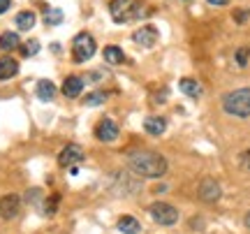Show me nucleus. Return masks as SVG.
<instances>
[{
	"instance_id": "f257e3e1",
	"label": "nucleus",
	"mask_w": 250,
	"mask_h": 234,
	"mask_svg": "<svg viewBox=\"0 0 250 234\" xmlns=\"http://www.w3.org/2000/svg\"><path fill=\"white\" fill-rule=\"evenodd\" d=\"M127 167L137 176L160 179L162 174L167 171V160L160 153H153V151H132L127 155Z\"/></svg>"
},
{
	"instance_id": "f03ea898",
	"label": "nucleus",
	"mask_w": 250,
	"mask_h": 234,
	"mask_svg": "<svg viewBox=\"0 0 250 234\" xmlns=\"http://www.w3.org/2000/svg\"><path fill=\"white\" fill-rule=\"evenodd\" d=\"M223 109L229 114V116L250 118V88L229 90V93L223 98Z\"/></svg>"
},
{
	"instance_id": "7ed1b4c3",
	"label": "nucleus",
	"mask_w": 250,
	"mask_h": 234,
	"mask_svg": "<svg viewBox=\"0 0 250 234\" xmlns=\"http://www.w3.org/2000/svg\"><path fill=\"white\" fill-rule=\"evenodd\" d=\"M95 40L90 33H79V35L74 37V42H72V56H74V63H86L90 61L93 56H95Z\"/></svg>"
},
{
	"instance_id": "20e7f679",
	"label": "nucleus",
	"mask_w": 250,
	"mask_h": 234,
	"mask_svg": "<svg viewBox=\"0 0 250 234\" xmlns=\"http://www.w3.org/2000/svg\"><path fill=\"white\" fill-rule=\"evenodd\" d=\"M109 12L116 23H127V21H134L139 17V7L134 5V0H111Z\"/></svg>"
},
{
	"instance_id": "39448f33",
	"label": "nucleus",
	"mask_w": 250,
	"mask_h": 234,
	"mask_svg": "<svg viewBox=\"0 0 250 234\" xmlns=\"http://www.w3.org/2000/svg\"><path fill=\"white\" fill-rule=\"evenodd\" d=\"M148 211H151V218L158 225L171 227L179 223V211H176V207H171L167 202H155V204H151Z\"/></svg>"
},
{
	"instance_id": "423d86ee",
	"label": "nucleus",
	"mask_w": 250,
	"mask_h": 234,
	"mask_svg": "<svg viewBox=\"0 0 250 234\" xmlns=\"http://www.w3.org/2000/svg\"><path fill=\"white\" fill-rule=\"evenodd\" d=\"M118 123L116 121H111V118H102L98 123V128H95V137H98L100 142H104V144H109V142H116L118 139Z\"/></svg>"
},
{
	"instance_id": "0eeeda50",
	"label": "nucleus",
	"mask_w": 250,
	"mask_h": 234,
	"mask_svg": "<svg viewBox=\"0 0 250 234\" xmlns=\"http://www.w3.org/2000/svg\"><path fill=\"white\" fill-rule=\"evenodd\" d=\"M158 37H160V33H158V28H155V26H142L139 30H134L132 40H134V44L151 49V46H155Z\"/></svg>"
},
{
	"instance_id": "6e6552de",
	"label": "nucleus",
	"mask_w": 250,
	"mask_h": 234,
	"mask_svg": "<svg viewBox=\"0 0 250 234\" xmlns=\"http://www.w3.org/2000/svg\"><path fill=\"white\" fill-rule=\"evenodd\" d=\"M81 160H83V151L77 144H67L58 155V165L61 167H72V165H77Z\"/></svg>"
},
{
	"instance_id": "1a4fd4ad",
	"label": "nucleus",
	"mask_w": 250,
	"mask_h": 234,
	"mask_svg": "<svg viewBox=\"0 0 250 234\" xmlns=\"http://www.w3.org/2000/svg\"><path fill=\"white\" fill-rule=\"evenodd\" d=\"M19 209H21V197L19 195H5L0 199V216L5 220H12L19 213Z\"/></svg>"
},
{
	"instance_id": "9d476101",
	"label": "nucleus",
	"mask_w": 250,
	"mask_h": 234,
	"mask_svg": "<svg viewBox=\"0 0 250 234\" xmlns=\"http://www.w3.org/2000/svg\"><path fill=\"white\" fill-rule=\"evenodd\" d=\"M220 195H223V190H220V183L215 179L202 181V186H199V197L204 199V202H218Z\"/></svg>"
},
{
	"instance_id": "9b49d317",
	"label": "nucleus",
	"mask_w": 250,
	"mask_h": 234,
	"mask_svg": "<svg viewBox=\"0 0 250 234\" xmlns=\"http://www.w3.org/2000/svg\"><path fill=\"white\" fill-rule=\"evenodd\" d=\"M17 74H19V63L14 58H9V56H2V58H0V81L12 79V77H17Z\"/></svg>"
},
{
	"instance_id": "f8f14e48",
	"label": "nucleus",
	"mask_w": 250,
	"mask_h": 234,
	"mask_svg": "<svg viewBox=\"0 0 250 234\" xmlns=\"http://www.w3.org/2000/svg\"><path fill=\"white\" fill-rule=\"evenodd\" d=\"M144 130H146L148 135L158 137V135H162V132L167 130V121L160 118V116H148L146 121H144Z\"/></svg>"
},
{
	"instance_id": "ddd939ff",
	"label": "nucleus",
	"mask_w": 250,
	"mask_h": 234,
	"mask_svg": "<svg viewBox=\"0 0 250 234\" xmlns=\"http://www.w3.org/2000/svg\"><path fill=\"white\" fill-rule=\"evenodd\" d=\"M81 90H83V79H81V77H67L65 84H62L65 98H79Z\"/></svg>"
},
{
	"instance_id": "4468645a",
	"label": "nucleus",
	"mask_w": 250,
	"mask_h": 234,
	"mask_svg": "<svg viewBox=\"0 0 250 234\" xmlns=\"http://www.w3.org/2000/svg\"><path fill=\"white\" fill-rule=\"evenodd\" d=\"M37 98L42 100V102H51V100L56 98L54 81H49V79H42V81H40V84H37Z\"/></svg>"
},
{
	"instance_id": "2eb2a0df",
	"label": "nucleus",
	"mask_w": 250,
	"mask_h": 234,
	"mask_svg": "<svg viewBox=\"0 0 250 234\" xmlns=\"http://www.w3.org/2000/svg\"><path fill=\"white\" fill-rule=\"evenodd\" d=\"M118 230L123 234H139L142 225H139V220L134 216H121L118 218Z\"/></svg>"
},
{
	"instance_id": "dca6fc26",
	"label": "nucleus",
	"mask_w": 250,
	"mask_h": 234,
	"mask_svg": "<svg viewBox=\"0 0 250 234\" xmlns=\"http://www.w3.org/2000/svg\"><path fill=\"white\" fill-rule=\"evenodd\" d=\"M179 88L181 93H186L188 98H199L202 95V84H197L195 79H181Z\"/></svg>"
},
{
	"instance_id": "f3484780",
	"label": "nucleus",
	"mask_w": 250,
	"mask_h": 234,
	"mask_svg": "<svg viewBox=\"0 0 250 234\" xmlns=\"http://www.w3.org/2000/svg\"><path fill=\"white\" fill-rule=\"evenodd\" d=\"M104 61L111 65H121L125 61V54H123V49L121 46H104Z\"/></svg>"
},
{
	"instance_id": "a211bd4d",
	"label": "nucleus",
	"mask_w": 250,
	"mask_h": 234,
	"mask_svg": "<svg viewBox=\"0 0 250 234\" xmlns=\"http://www.w3.org/2000/svg\"><path fill=\"white\" fill-rule=\"evenodd\" d=\"M33 26H35V12H30V9L19 12L17 14V28L19 30H30Z\"/></svg>"
},
{
	"instance_id": "6ab92c4d",
	"label": "nucleus",
	"mask_w": 250,
	"mask_h": 234,
	"mask_svg": "<svg viewBox=\"0 0 250 234\" xmlns=\"http://www.w3.org/2000/svg\"><path fill=\"white\" fill-rule=\"evenodd\" d=\"M17 46H19V35L17 33H2V35H0V49L12 51V49H17Z\"/></svg>"
},
{
	"instance_id": "aec40b11",
	"label": "nucleus",
	"mask_w": 250,
	"mask_h": 234,
	"mask_svg": "<svg viewBox=\"0 0 250 234\" xmlns=\"http://www.w3.org/2000/svg\"><path fill=\"white\" fill-rule=\"evenodd\" d=\"M62 19H65V14H62V9H46V14H44V21H46V26H61L62 23Z\"/></svg>"
},
{
	"instance_id": "412c9836",
	"label": "nucleus",
	"mask_w": 250,
	"mask_h": 234,
	"mask_svg": "<svg viewBox=\"0 0 250 234\" xmlns=\"http://www.w3.org/2000/svg\"><path fill=\"white\" fill-rule=\"evenodd\" d=\"M104 100H107V93H100V90H95V93H90V95H86V105L88 107H98V105H104Z\"/></svg>"
},
{
	"instance_id": "4be33fe9",
	"label": "nucleus",
	"mask_w": 250,
	"mask_h": 234,
	"mask_svg": "<svg viewBox=\"0 0 250 234\" xmlns=\"http://www.w3.org/2000/svg\"><path fill=\"white\" fill-rule=\"evenodd\" d=\"M37 51H40V42H37V40H30V42H26V44L21 46V54L26 56H35Z\"/></svg>"
},
{
	"instance_id": "5701e85b",
	"label": "nucleus",
	"mask_w": 250,
	"mask_h": 234,
	"mask_svg": "<svg viewBox=\"0 0 250 234\" xmlns=\"http://www.w3.org/2000/svg\"><path fill=\"white\" fill-rule=\"evenodd\" d=\"M248 56H250V49L248 46H241V49L236 51V65L246 67V65H248Z\"/></svg>"
},
{
	"instance_id": "b1692460",
	"label": "nucleus",
	"mask_w": 250,
	"mask_h": 234,
	"mask_svg": "<svg viewBox=\"0 0 250 234\" xmlns=\"http://www.w3.org/2000/svg\"><path fill=\"white\" fill-rule=\"evenodd\" d=\"M248 17H250L248 9H234V12H232V19L236 21V23H246V21H248Z\"/></svg>"
},
{
	"instance_id": "393cba45",
	"label": "nucleus",
	"mask_w": 250,
	"mask_h": 234,
	"mask_svg": "<svg viewBox=\"0 0 250 234\" xmlns=\"http://www.w3.org/2000/svg\"><path fill=\"white\" fill-rule=\"evenodd\" d=\"M58 202H61V195H51V197L46 199V213H54L56 207H58Z\"/></svg>"
},
{
	"instance_id": "a878e982",
	"label": "nucleus",
	"mask_w": 250,
	"mask_h": 234,
	"mask_svg": "<svg viewBox=\"0 0 250 234\" xmlns=\"http://www.w3.org/2000/svg\"><path fill=\"white\" fill-rule=\"evenodd\" d=\"M239 165H241L246 171H250V151H243L241 158H239Z\"/></svg>"
},
{
	"instance_id": "bb28decb",
	"label": "nucleus",
	"mask_w": 250,
	"mask_h": 234,
	"mask_svg": "<svg viewBox=\"0 0 250 234\" xmlns=\"http://www.w3.org/2000/svg\"><path fill=\"white\" fill-rule=\"evenodd\" d=\"M9 5H12V0H0V14H5L9 9Z\"/></svg>"
},
{
	"instance_id": "cd10ccee",
	"label": "nucleus",
	"mask_w": 250,
	"mask_h": 234,
	"mask_svg": "<svg viewBox=\"0 0 250 234\" xmlns=\"http://www.w3.org/2000/svg\"><path fill=\"white\" fill-rule=\"evenodd\" d=\"M208 5H218V7H225V5H229V0H208Z\"/></svg>"
},
{
	"instance_id": "c85d7f7f",
	"label": "nucleus",
	"mask_w": 250,
	"mask_h": 234,
	"mask_svg": "<svg viewBox=\"0 0 250 234\" xmlns=\"http://www.w3.org/2000/svg\"><path fill=\"white\" fill-rule=\"evenodd\" d=\"M90 79L98 81V79H102V74H100V72H90Z\"/></svg>"
},
{
	"instance_id": "c756f323",
	"label": "nucleus",
	"mask_w": 250,
	"mask_h": 234,
	"mask_svg": "<svg viewBox=\"0 0 250 234\" xmlns=\"http://www.w3.org/2000/svg\"><path fill=\"white\" fill-rule=\"evenodd\" d=\"M243 223H246V227H248V230H250V211H248V213H246V218H243Z\"/></svg>"
},
{
	"instance_id": "7c9ffc66",
	"label": "nucleus",
	"mask_w": 250,
	"mask_h": 234,
	"mask_svg": "<svg viewBox=\"0 0 250 234\" xmlns=\"http://www.w3.org/2000/svg\"><path fill=\"white\" fill-rule=\"evenodd\" d=\"M186 2H190V0H186Z\"/></svg>"
}]
</instances>
